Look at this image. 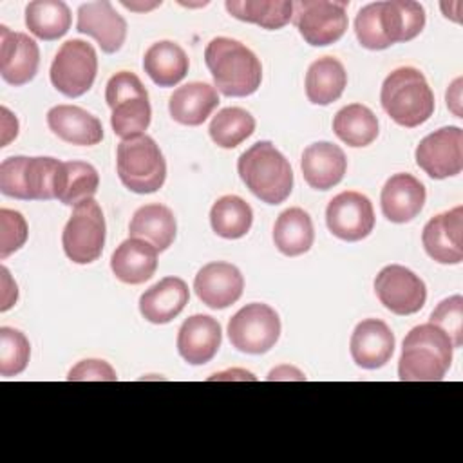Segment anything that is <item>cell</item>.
<instances>
[{
  "mask_svg": "<svg viewBox=\"0 0 463 463\" xmlns=\"http://www.w3.org/2000/svg\"><path fill=\"white\" fill-rule=\"evenodd\" d=\"M71 9L61 0H34L25 7V25L40 40L52 42L71 29Z\"/></svg>",
  "mask_w": 463,
  "mask_h": 463,
  "instance_id": "34",
  "label": "cell"
},
{
  "mask_svg": "<svg viewBox=\"0 0 463 463\" xmlns=\"http://www.w3.org/2000/svg\"><path fill=\"white\" fill-rule=\"evenodd\" d=\"M190 61L181 45L170 40L152 43L143 58V69L159 87L177 85L188 72Z\"/></svg>",
  "mask_w": 463,
  "mask_h": 463,
  "instance_id": "29",
  "label": "cell"
},
{
  "mask_svg": "<svg viewBox=\"0 0 463 463\" xmlns=\"http://www.w3.org/2000/svg\"><path fill=\"white\" fill-rule=\"evenodd\" d=\"M105 230L101 206L94 199L80 203L74 206L61 233L65 255L76 264L98 260L105 246Z\"/></svg>",
  "mask_w": 463,
  "mask_h": 463,
  "instance_id": "9",
  "label": "cell"
},
{
  "mask_svg": "<svg viewBox=\"0 0 463 463\" xmlns=\"http://www.w3.org/2000/svg\"><path fill=\"white\" fill-rule=\"evenodd\" d=\"M232 374H241L242 380H255V376L248 371H228V373H221V374H213L210 380H224V378H230Z\"/></svg>",
  "mask_w": 463,
  "mask_h": 463,
  "instance_id": "46",
  "label": "cell"
},
{
  "mask_svg": "<svg viewBox=\"0 0 463 463\" xmlns=\"http://www.w3.org/2000/svg\"><path fill=\"white\" fill-rule=\"evenodd\" d=\"M31 356V345L25 335L14 327H0V374L16 376L25 371Z\"/></svg>",
  "mask_w": 463,
  "mask_h": 463,
  "instance_id": "38",
  "label": "cell"
},
{
  "mask_svg": "<svg viewBox=\"0 0 463 463\" xmlns=\"http://www.w3.org/2000/svg\"><path fill=\"white\" fill-rule=\"evenodd\" d=\"M427 199L425 186L411 174L391 175L380 195V204L383 215L396 224L412 221L423 208Z\"/></svg>",
  "mask_w": 463,
  "mask_h": 463,
  "instance_id": "22",
  "label": "cell"
},
{
  "mask_svg": "<svg viewBox=\"0 0 463 463\" xmlns=\"http://www.w3.org/2000/svg\"><path fill=\"white\" fill-rule=\"evenodd\" d=\"M430 324L438 326L458 349L463 345V298L461 295H452L441 300L430 313Z\"/></svg>",
  "mask_w": 463,
  "mask_h": 463,
  "instance_id": "39",
  "label": "cell"
},
{
  "mask_svg": "<svg viewBox=\"0 0 463 463\" xmlns=\"http://www.w3.org/2000/svg\"><path fill=\"white\" fill-rule=\"evenodd\" d=\"M98 56L94 47L83 40H67L51 63V83L67 98L83 96L94 83Z\"/></svg>",
  "mask_w": 463,
  "mask_h": 463,
  "instance_id": "11",
  "label": "cell"
},
{
  "mask_svg": "<svg viewBox=\"0 0 463 463\" xmlns=\"http://www.w3.org/2000/svg\"><path fill=\"white\" fill-rule=\"evenodd\" d=\"M98 186L99 175L90 163L61 161L56 174L54 199L67 206H78L80 203L92 199Z\"/></svg>",
  "mask_w": 463,
  "mask_h": 463,
  "instance_id": "30",
  "label": "cell"
},
{
  "mask_svg": "<svg viewBox=\"0 0 463 463\" xmlns=\"http://www.w3.org/2000/svg\"><path fill=\"white\" fill-rule=\"evenodd\" d=\"M2 306L0 311H7L18 298V289H16V282L11 280L7 268H2Z\"/></svg>",
  "mask_w": 463,
  "mask_h": 463,
  "instance_id": "42",
  "label": "cell"
},
{
  "mask_svg": "<svg viewBox=\"0 0 463 463\" xmlns=\"http://www.w3.org/2000/svg\"><path fill=\"white\" fill-rule=\"evenodd\" d=\"M224 5L233 18L264 29H280L293 18L289 0H228Z\"/></svg>",
  "mask_w": 463,
  "mask_h": 463,
  "instance_id": "35",
  "label": "cell"
},
{
  "mask_svg": "<svg viewBox=\"0 0 463 463\" xmlns=\"http://www.w3.org/2000/svg\"><path fill=\"white\" fill-rule=\"evenodd\" d=\"M315 230L313 221L307 212L298 206L284 210L273 226V242L280 253L288 257H297L313 246Z\"/></svg>",
  "mask_w": 463,
  "mask_h": 463,
  "instance_id": "32",
  "label": "cell"
},
{
  "mask_svg": "<svg viewBox=\"0 0 463 463\" xmlns=\"http://www.w3.org/2000/svg\"><path fill=\"white\" fill-rule=\"evenodd\" d=\"M374 291L378 300L394 315L418 313L427 300L425 282L409 268L389 264L374 279Z\"/></svg>",
  "mask_w": 463,
  "mask_h": 463,
  "instance_id": "13",
  "label": "cell"
},
{
  "mask_svg": "<svg viewBox=\"0 0 463 463\" xmlns=\"http://www.w3.org/2000/svg\"><path fill=\"white\" fill-rule=\"evenodd\" d=\"M452 342L434 324L412 327L402 347L398 378L402 382H439L452 364Z\"/></svg>",
  "mask_w": 463,
  "mask_h": 463,
  "instance_id": "3",
  "label": "cell"
},
{
  "mask_svg": "<svg viewBox=\"0 0 463 463\" xmlns=\"http://www.w3.org/2000/svg\"><path fill=\"white\" fill-rule=\"evenodd\" d=\"M255 130V118L241 107L221 109L210 121L212 141L221 148H235Z\"/></svg>",
  "mask_w": 463,
  "mask_h": 463,
  "instance_id": "37",
  "label": "cell"
},
{
  "mask_svg": "<svg viewBox=\"0 0 463 463\" xmlns=\"http://www.w3.org/2000/svg\"><path fill=\"white\" fill-rule=\"evenodd\" d=\"M16 134H18L16 118L5 107H2V145L0 146H5L11 139L16 137Z\"/></svg>",
  "mask_w": 463,
  "mask_h": 463,
  "instance_id": "43",
  "label": "cell"
},
{
  "mask_svg": "<svg viewBox=\"0 0 463 463\" xmlns=\"http://www.w3.org/2000/svg\"><path fill=\"white\" fill-rule=\"evenodd\" d=\"M300 168L306 183L315 190L336 186L347 170V159L338 145L318 141L302 152Z\"/></svg>",
  "mask_w": 463,
  "mask_h": 463,
  "instance_id": "23",
  "label": "cell"
},
{
  "mask_svg": "<svg viewBox=\"0 0 463 463\" xmlns=\"http://www.w3.org/2000/svg\"><path fill=\"white\" fill-rule=\"evenodd\" d=\"M333 130L340 141L354 148L371 145L380 132L378 118L362 103L342 107L333 118Z\"/></svg>",
  "mask_w": 463,
  "mask_h": 463,
  "instance_id": "33",
  "label": "cell"
},
{
  "mask_svg": "<svg viewBox=\"0 0 463 463\" xmlns=\"http://www.w3.org/2000/svg\"><path fill=\"white\" fill-rule=\"evenodd\" d=\"M461 78H456L454 83L449 87L447 90V107H450V110L461 118V110H459V105H461Z\"/></svg>",
  "mask_w": 463,
  "mask_h": 463,
  "instance_id": "44",
  "label": "cell"
},
{
  "mask_svg": "<svg viewBox=\"0 0 463 463\" xmlns=\"http://www.w3.org/2000/svg\"><path fill=\"white\" fill-rule=\"evenodd\" d=\"M251 222V206L239 195H222L210 210L212 230L222 239L244 237L250 232Z\"/></svg>",
  "mask_w": 463,
  "mask_h": 463,
  "instance_id": "36",
  "label": "cell"
},
{
  "mask_svg": "<svg viewBox=\"0 0 463 463\" xmlns=\"http://www.w3.org/2000/svg\"><path fill=\"white\" fill-rule=\"evenodd\" d=\"M268 380H306V376L297 367L280 365L268 374Z\"/></svg>",
  "mask_w": 463,
  "mask_h": 463,
  "instance_id": "45",
  "label": "cell"
},
{
  "mask_svg": "<svg viewBox=\"0 0 463 463\" xmlns=\"http://www.w3.org/2000/svg\"><path fill=\"white\" fill-rule=\"evenodd\" d=\"M105 101L112 110V130L121 139L139 136L148 128L152 118L148 92L134 72H116L107 81Z\"/></svg>",
  "mask_w": 463,
  "mask_h": 463,
  "instance_id": "7",
  "label": "cell"
},
{
  "mask_svg": "<svg viewBox=\"0 0 463 463\" xmlns=\"http://www.w3.org/2000/svg\"><path fill=\"white\" fill-rule=\"evenodd\" d=\"M194 289L204 306L212 309H224L241 298L244 279L237 266L217 260L197 271Z\"/></svg>",
  "mask_w": 463,
  "mask_h": 463,
  "instance_id": "18",
  "label": "cell"
},
{
  "mask_svg": "<svg viewBox=\"0 0 463 463\" xmlns=\"http://www.w3.org/2000/svg\"><path fill=\"white\" fill-rule=\"evenodd\" d=\"M421 242L427 255L439 264H459L463 260V208L434 215L423 228Z\"/></svg>",
  "mask_w": 463,
  "mask_h": 463,
  "instance_id": "16",
  "label": "cell"
},
{
  "mask_svg": "<svg viewBox=\"0 0 463 463\" xmlns=\"http://www.w3.org/2000/svg\"><path fill=\"white\" fill-rule=\"evenodd\" d=\"M27 222L20 212L0 210V259L18 251L27 241Z\"/></svg>",
  "mask_w": 463,
  "mask_h": 463,
  "instance_id": "40",
  "label": "cell"
},
{
  "mask_svg": "<svg viewBox=\"0 0 463 463\" xmlns=\"http://www.w3.org/2000/svg\"><path fill=\"white\" fill-rule=\"evenodd\" d=\"M175 232L177 222L172 210L159 203L137 208L128 224L130 237L150 242L157 251H165L174 242Z\"/></svg>",
  "mask_w": 463,
  "mask_h": 463,
  "instance_id": "28",
  "label": "cell"
},
{
  "mask_svg": "<svg viewBox=\"0 0 463 463\" xmlns=\"http://www.w3.org/2000/svg\"><path fill=\"white\" fill-rule=\"evenodd\" d=\"M222 340L221 324L210 315L188 317L177 333V351L192 365L208 364L219 351Z\"/></svg>",
  "mask_w": 463,
  "mask_h": 463,
  "instance_id": "21",
  "label": "cell"
},
{
  "mask_svg": "<svg viewBox=\"0 0 463 463\" xmlns=\"http://www.w3.org/2000/svg\"><path fill=\"white\" fill-rule=\"evenodd\" d=\"M76 29L81 34L94 38L107 54L119 51L127 38V22L109 0L80 5Z\"/></svg>",
  "mask_w": 463,
  "mask_h": 463,
  "instance_id": "19",
  "label": "cell"
},
{
  "mask_svg": "<svg viewBox=\"0 0 463 463\" xmlns=\"http://www.w3.org/2000/svg\"><path fill=\"white\" fill-rule=\"evenodd\" d=\"M69 382H116L118 374L112 365L105 360L89 358L78 362L67 374Z\"/></svg>",
  "mask_w": 463,
  "mask_h": 463,
  "instance_id": "41",
  "label": "cell"
},
{
  "mask_svg": "<svg viewBox=\"0 0 463 463\" xmlns=\"http://www.w3.org/2000/svg\"><path fill=\"white\" fill-rule=\"evenodd\" d=\"M329 232L347 242L365 239L374 228V210L367 195L345 190L335 195L326 208Z\"/></svg>",
  "mask_w": 463,
  "mask_h": 463,
  "instance_id": "15",
  "label": "cell"
},
{
  "mask_svg": "<svg viewBox=\"0 0 463 463\" xmlns=\"http://www.w3.org/2000/svg\"><path fill=\"white\" fill-rule=\"evenodd\" d=\"M60 163L54 157H7L0 165V192L22 201L54 199Z\"/></svg>",
  "mask_w": 463,
  "mask_h": 463,
  "instance_id": "8",
  "label": "cell"
},
{
  "mask_svg": "<svg viewBox=\"0 0 463 463\" xmlns=\"http://www.w3.org/2000/svg\"><path fill=\"white\" fill-rule=\"evenodd\" d=\"M110 269L116 279L125 284H143L150 280L157 269V250L143 239L128 237L114 250Z\"/></svg>",
  "mask_w": 463,
  "mask_h": 463,
  "instance_id": "26",
  "label": "cell"
},
{
  "mask_svg": "<svg viewBox=\"0 0 463 463\" xmlns=\"http://www.w3.org/2000/svg\"><path fill=\"white\" fill-rule=\"evenodd\" d=\"M161 5V2H150V4H134V2H123V7L130 9V11H148Z\"/></svg>",
  "mask_w": 463,
  "mask_h": 463,
  "instance_id": "47",
  "label": "cell"
},
{
  "mask_svg": "<svg viewBox=\"0 0 463 463\" xmlns=\"http://www.w3.org/2000/svg\"><path fill=\"white\" fill-rule=\"evenodd\" d=\"M119 181L136 194H154L166 179V161L159 145L146 134L121 139L116 150Z\"/></svg>",
  "mask_w": 463,
  "mask_h": 463,
  "instance_id": "6",
  "label": "cell"
},
{
  "mask_svg": "<svg viewBox=\"0 0 463 463\" xmlns=\"http://www.w3.org/2000/svg\"><path fill=\"white\" fill-rule=\"evenodd\" d=\"M380 101L391 119L407 128L420 127L434 112V94L414 67L394 69L382 83Z\"/></svg>",
  "mask_w": 463,
  "mask_h": 463,
  "instance_id": "5",
  "label": "cell"
},
{
  "mask_svg": "<svg viewBox=\"0 0 463 463\" xmlns=\"http://www.w3.org/2000/svg\"><path fill=\"white\" fill-rule=\"evenodd\" d=\"M47 125L61 141L92 146L103 139L101 121L76 105H56L47 112Z\"/></svg>",
  "mask_w": 463,
  "mask_h": 463,
  "instance_id": "24",
  "label": "cell"
},
{
  "mask_svg": "<svg viewBox=\"0 0 463 463\" xmlns=\"http://www.w3.org/2000/svg\"><path fill=\"white\" fill-rule=\"evenodd\" d=\"M204 61L217 90L230 98L253 94L262 81V65L244 43L217 36L204 49Z\"/></svg>",
  "mask_w": 463,
  "mask_h": 463,
  "instance_id": "2",
  "label": "cell"
},
{
  "mask_svg": "<svg viewBox=\"0 0 463 463\" xmlns=\"http://www.w3.org/2000/svg\"><path fill=\"white\" fill-rule=\"evenodd\" d=\"M416 165L432 179H447L463 170V130L443 127L425 136L416 146Z\"/></svg>",
  "mask_w": 463,
  "mask_h": 463,
  "instance_id": "14",
  "label": "cell"
},
{
  "mask_svg": "<svg viewBox=\"0 0 463 463\" xmlns=\"http://www.w3.org/2000/svg\"><path fill=\"white\" fill-rule=\"evenodd\" d=\"M425 27V9L411 0H385L364 5L354 18V33L362 47L382 51L398 42L416 38Z\"/></svg>",
  "mask_w": 463,
  "mask_h": 463,
  "instance_id": "1",
  "label": "cell"
},
{
  "mask_svg": "<svg viewBox=\"0 0 463 463\" xmlns=\"http://www.w3.org/2000/svg\"><path fill=\"white\" fill-rule=\"evenodd\" d=\"M280 336V318L277 311L262 302L241 307L228 322L232 345L248 354L268 353Z\"/></svg>",
  "mask_w": 463,
  "mask_h": 463,
  "instance_id": "10",
  "label": "cell"
},
{
  "mask_svg": "<svg viewBox=\"0 0 463 463\" xmlns=\"http://www.w3.org/2000/svg\"><path fill=\"white\" fill-rule=\"evenodd\" d=\"M219 105L215 87L204 81H190L174 90L168 99V110L174 121L188 127L203 125Z\"/></svg>",
  "mask_w": 463,
  "mask_h": 463,
  "instance_id": "27",
  "label": "cell"
},
{
  "mask_svg": "<svg viewBox=\"0 0 463 463\" xmlns=\"http://www.w3.org/2000/svg\"><path fill=\"white\" fill-rule=\"evenodd\" d=\"M40 65L38 43L25 33L0 27V74L14 87L29 83Z\"/></svg>",
  "mask_w": 463,
  "mask_h": 463,
  "instance_id": "17",
  "label": "cell"
},
{
  "mask_svg": "<svg viewBox=\"0 0 463 463\" xmlns=\"http://www.w3.org/2000/svg\"><path fill=\"white\" fill-rule=\"evenodd\" d=\"M190 291L183 279L165 277L139 297V311L152 324H168L188 304Z\"/></svg>",
  "mask_w": 463,
  "mask_h": 463,
  "instance_id": "25",
  "label": "cell"
},
{
  "mask_svg": "<svg viewBox=\"0 0 463 463\" xmlns=\"http://www.w3.org/2000/svg\"><path fill=\"white\" fill-rule=\"evenodd\" d=\"M237 172L246 188L268 204L284 203L293 190L291 165L269 141H257L242 152Z\"/></svg>",
  "mask_w": 463,
  "mask_h": 463,
  "instance_id": "4",
  "label": "cell"
},
{
  "mask_svg": "<svg viewBox=\"0 0 463 463\" xmlns=\"http://www.w3.org/2000/svg\"><path fill=\"white\" fill-rule=\"evenodd\" d=\"M347 85V72L333 56L315 60L306 72V96L315 105L336 101Z\"/></svg>",
  "mask_w": 463,
  "mask_h": 463,
  "instance_id": "31",
  "label": "cell"
},
{
  "mask_svg": "<svg viewBox=\"0 0 463 463\" xmlns=\"http://www.w3.org/2000/svg\"><path fill=\"white\" fill-rule=\"evenodd\" d=\"M394 335L391 327L378 318H365L356 324L349 349L354 364L362 369L383 367L394 353Z\"/></svg>",
  "mask_w": 463,
  "mask_h": 463,
  "instance_id": "20",
  "label": "cell"
},
{
  "mask_svg": "<svg viewBox=\"0 0 463 463\" xmlns=\"http://www.w3.org/2000/svg\"><path fill=\"white\" fill-rule=\"evenodd\" d=\"M293 24L313 47L338 42L347 29V2L298 0L293 2Z\"/></svg>",
  "mask_w": 463,
  "mask_h": 463,
  "instance_id": "12",
  "label": "cell"
}]
</instances>
